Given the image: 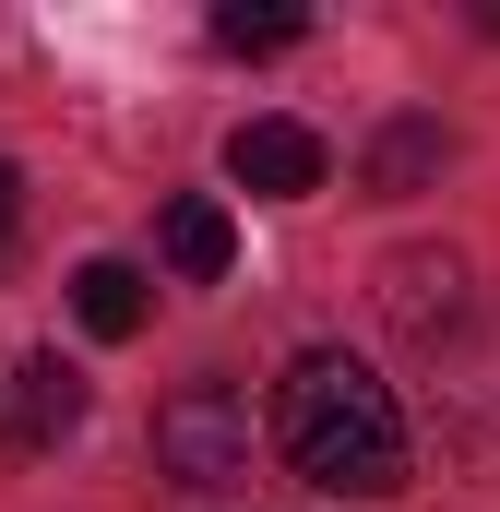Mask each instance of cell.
I'll list each match as a JSON object with an SVG mask.
<instances>
[{
  "label": "cell",
  "instance_id": "5",
  "mask_svg": "<svg viewBox=\"0 0 500 512\" xmlns=\"http://www.w3.org/2000/svg\"><path fill=\"white\" fill-rule=\"evenodd\" d=\"M143 310H155L143 262H84V274H72V322H84L96 346H131V334H143Z\"/></svg>",
  "mask_w": 500,
  "mask_h": 512
},
{
  "label": "cell",
  "instance_id": "6",
  "mask_svg": "<svg viewBox=\"0 0 500 512\" xmlns=\"http://www.w3.org/2000/svg\"><path fill=\"white\" fill-rule=\"evenodd\" d=\"M155 251H167V274H191V286H215L227 262H239V227H227V203H167V227H155Z\"/></svg>",
  "mask_w": 500,
  "mask_h": 512
},
{
  "label": "cell",
  "instance_id": "3",
  "mask_svg": "<svg viewBox=\"0 0 500 512\" xmlns=\"http://www.w3.org/2000/svg\"><path fill=\"white\" fill-rule=\"evenodd\" d=\"M227 179L262 191V203H310V191L334 179V155H322L310 120H239V131H227Z\"/></svg>",
  "mask_w": 500,
  "mask_h": 512
},
{
  "label": "cell",
  "instance_id": "1",
  "mask_svg": "<svg viewBox=\"0 0 500 512\" xmlns=\"http://www.w3.org/2000/svg\"><path fill=\"white\" fill-rule=\"evenodd\" d=\"M274 453L298 489L322 501H393L405 489V417H393V382L346 346H310L286 382H274Z\"/></svg>",
  "mask_w": 500,
  "mask_h": 512
},
{
  "label": "cell",
  "instance_id": "7",
  "mask_svg": "<svg viewBox=\"0 0 500 512\" xmlns=\"http://www.w3.org/2000/svg\"><path fill=\"white\" fill-rule=\"evenodd\" d=\"M429 179H441V120H393V131L370 143V191L405 203V191H429Z\"/></svg>",
  "mask_w": 500,
  "mask_h": 512
},
{
  "label": "cell",
  "instance_id": "9",
  "mask_svg": "<svg viewBox=\"0 0 500 512\" xmlns=\"http://www.w3.org/2000/svg\"><path fill=\"white\" fill-rule=\"evenodd\" d=\"M12 239H24V179H12V155H0V262H12Z\"/></svg>",
  "mask_w": 500,
  "mask_h": 512
},
{
  "label": "cell",
  "instance_id": "8",
  "mask_svg": "<svg viewBox=\"0 0 500 512\" xmlns=\"http://www.w3.org/2000/svg\"><path fill=\"white\" fill-rule=\"evenodd\" d=\"M298 36H310V12H250V0L215 12V48H239V60H274V48H298Z\"/></svg>",
  "mask_w": 500,
  "mask_h": 512
},
{
  "label": "cell",
  "instance_id": "4",
  "mask_svg": "<svg viewBox=\"0 0 500 512\" xmlns=\"http://www.w3.org/2000/svg\"><path fill=\"white\" fill-rule=\"evenodd\" d=\"M84 429V370L60 358V346H36L24 370H12V405H0V441L12 453H60Z\"/></svg>",
  "mask_w": 500,
  "mask_h": 512
},
{
  "label": "cell",
  "instance_id": "2",
  "mask_svg": "<svg viewBox=\"0 0 500 512\" xmlns=\"http://www.w3.org/2000/svg\"><path fill=\"white\" fill-rule=\"evenodd\" d=\"M250 441H262V429H250L239 382H179L167 405H155V465H167L179 489H203V501L250 477Z\"/></svg>",
  "mask_w": 500,
  "mask_h": 512
}]
</instances>
